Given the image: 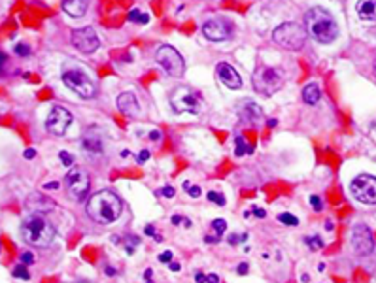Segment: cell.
<instances>
[{"label":"cell","instance_id":"obj_26","mask_svg":"<svg viewBox=\"0 0 376 283\" xmlns=\"http://www.w3.org/2000/svg\"><path fill=\"white\" fill-rule=\"evenodd\" d=\"M13 278H19V280H30V274H29V270H27V266L25 264H17L15 268H13Z\"/></svg>","mask_w":376,"mask_h":283},{"label":"cell","instance_id":"obj_22","mask_svg":"<svg viewBox=\"0 0 376 283\" xmlns=\"http://www.w3.org/2000/svg\"><path fill=\"white\" fill-rule=\"evenodd\" d=\"M27 206L32 209H36V213H44V211L53 209V204L49 202L48 198L42 197V195H32V197L29 198V204H27Z\"/></svg>","mask_w":376,"mask_h":283},{"label":"cell","instance_id":"obj_56","mask_svg":"<svg viewBox=\"0 0 376 283\" xmlns=\"http://www.w3.org/2000/svg\"><path fill=\"white\" fill-rule=\"evenodd\" d=\"M268 127H270V129L276 127V119H270V121H268Z\"/></svg>","mask_w":376,"mask_h":283},{"label":"cell","instance_id":"obj_24","mask_svg":"<svg viewBox=\"0 0 376 283\" xmlns=\"http://www.w3.org/2000/svg\"><path fill=\"white\" fill-rule=\"evenodd\" d=\"M304 244L310 247V249H314V251H319V249L323 247V240H321L318 234H314V236H306V238H304Z\"/></svg>","mask_w":376,"mask_h":283},{"label":"cell","instance_id":"obj_33","mask_svg":"<svg viewBox=\"0 0 376 283\" xmlns=\"http://www.w3.org/2000/svg\"><path fill=\"white\" fill-rule=\"evenodd\" d=\"M183 187H185V193H187L189 197H193V198L201 197V187H199V185H189V183H185Z\"/></svg>","mask_w":376,"mask_h":283},{"label":"cell","instance_id":"obj_8","mask_svg":"<svg viewBox=\"0 0 376 283\" xmlns=\"http://www.w3.org/2000/svg\"><path fill=\"white\" fill-rule=\"evenodd\" d=\"M352 195L361 204L375 206L376 204V178L371 174H359L352 181Z\"/></svg>","mask_w":376,"mask_h":283},{"label":"cell","instance_id":"obj_48","mask_svg":"<svg viewBox=\"0 0 376 283\" xmlns=\"http://www.w3.org/2000/svg\"><path fill=\"white\" fill-rule=\"evenodd\" d=\"M170 223H172V225H180V223H183V215H172V217H170Z\"/></svg>","mask_w":376,"mask_h":283},{"label":"cell","instance_id":"obj_9","mask_svg":"<svg viewBox=\"0 0 376 283\" xmlns=\"http://www.w3.org/2000/svg\"><path fill=\"white\" fill-rule=\"evenodd\" d=\"M170 106L172 110L178 111V113H199L201 110V100H199V95L191 93L189 89L185 87H180L172 93L170 97Z\"/></svg>","mask_w":376,"mask_h":283},{"label":"cell","instance_id":"obj_38","mask_svg":"<svg viewBox=\"0 0 376 283\" xmlns=\"http://www.w3.org/2000/svg\"><path fill=\"white\" fill-rule=\"evenodd\" d=\"M147 159H149V151H147V149H142V151L138 153V157H136V160H138L140 164H142V162H146Z\"/></svg>","mask_w":376,"mask_h":283},{"label":"cell","instance_id":"obj_10","mask_svg":"<svg viewBox=\"0 0 376 283\" xmlns=\"http://www.w3.org/2000/svg\"><path fill=\"white\" fill-rule=\"evenodd\" d=\"M352 247L353 253L359 255V257H367L375 251V236L371 232V229L363 225V223H357L352 231Z\"/></svg>","mask_w":376,"mask_h":283},{"label":"cell","instance_id":"obj_11","mask_svg":"<svg viewBox=\"0 0 376 283\" xmlns=\"http://www.w3.org/2000/svg\"><path fill=\"white\" fill-rule=\"evenodd\" d=\"M64 185H66L68 197L74 198V200H84V197L89 191V176L80 168H72V170H68L66 178H64Z\"/></svg>","mask_w":376,"mask_h":283},{"label":"cell","instance_id":"obj_4","mask_svg":"<svg viewBox=\"0 0 376 283\" xmlns=\"http://www.w3.org/2000/svg\"><path fill=\"white\" fill-rule=\"evenodd\" d=\"M62 81L70 91L76 95H80L82 99H93L97 95V85L95 81L85 74L80 66H76L72 62H66L62 66Z\"/></svg>","mask_w":376,"mask_h":283},{"label":"cell","instance_id":"obj_13","mask_svg":"<svg viewBox=\"0 0 376 283\" xmlns=\"http://www.w3.org/2000/svg\"><path fill=\"white\" fill-rule=\"evenodd\" d=\"M72 46L82 53H95L100 46V40H98L97 32L93 26H84V28H76L72 32Z\"/></svg>","mask_w":376,"mask_h":283},{"label":"cell","instance_id":"obj_16","mask_svg":"<svg viewBox=\"0 0 376 283\" xmlns=\"http://www.w3.org/2000/svg\"><path fill=\"white\" fill-rule=\"evenodd\" d=\"M117 108L131 119H136L140 115V106H138V100L134 97V93H121L117 97Z\"/></svg>","mask_w":376,"mask_h":283},{"label":"cell","instance_id":"obj_30","mask_svg":"<svg viewBox=\"0 0 376 283\" xmlns=\"http://www.w3.org/2000/svg\"><path fill=\"white\" fill-rule=\"evenodd\" d=\"M246 240H248V234L246 232L240 234V236H238V234H231L229 238H227V242H229L231 246H238L240 242H246Z\"/></svg>","mask_w":376,"mask_h":283},{"label":"cell","instance_id":"obj_58","mask_svg":"<svg viewBox=\"0 0 376 283\" xmlns=\"http://www.w3.org/2000/svg\"><path fill=\"white\" fill-rule=\"evenodd\" d=\"M0 247H2V244H0Z\"/></svg>","mask_w":376,"mask_h":283},{"label":"cell","instance_id":"obj_37","mask_svg":"<svg viewBox=\"0 0 376 283\" xmlns=\"http://www.w3.org/2000/svg\"><path fill=\"white\" fill-rule=\"evenodd\" d=\"M252 215H255L257 219H265V217H267V211L261 208H254L252 209Z\"/></svg>","mask_w":376,"mask_h":283},{"label":"cell","instance_id":"obj_44","mask_svg":"<svg viewBox=\"0 0 376 283\" xmlns=\"http://www.w3.org/2000/svg\"><path fill=\"white\" fill-rule=\"evenodd\" d=\"M206 282V276L202 274V272H197L195 274V283H204Z\"/></svg>","mask_w":376,"mask_h":283},{"label":"cell","instance_id":"obj_27","mask_svg":"<svg viewBox=\"0 0 376 283\" xmlns=\"http://www.w3.org/2000/svg\"><path fill=\"white\" fill-rule=\"evenodd\" d=\"M212 231L216 232V236H219V238H221V236H223V232L227 231V223L223 221V219H214V221H212Z\"/></svg>","mask_w":376,"mask_h":283},{"label":"cell","instance_id":"obj_35","mask_svg":"<svg viewBox=\"0 0 376 283\" xmlns=\"http://www.w3.org/2000/svg\"><path fill=\"white\" fill-rule=\"evenodd\" d=\"M310 204H312L314 211H321V209H323V202H321V198L316 197V195H312V197H310Z\"/></svg>","mask_w":376,"mask_h":283},{"label":"cell","instance_id":"obj_18","mask_svg":"<svg viewBox=\"0 0 376 283\" xmlns=\"http://www.w3.org/2000/svg\"><path fill=\"white\" fill-rule=\"evenodd\" d=\"M89 8V0H62V10L70 17H82Z\"/></svg>","mask_w":376,"mask_h":283},{"label":"cell","instance_id":"obj_47","mask_svg":"<svg viewBox=\"0 0 376 283\" xmlns=\"http://www.w3.org/2000/svg\"><path fill=\"white\" fill-rule=\"evenodd\" d=\"M169 268H170L172 272H180V270H182L180 262H174V260H170V262H169Z\"/></svg>","mask_w":376,"mask_h":283},{"label":"cell","instance_id":"obj_31","mask_svg":"<svg viewBox=\"0 0 376 283\" xmlns=\"http://www.w3.org/2000/svg\"><path fill=\"white\" fill-rule=\"evenodd\" d=\"M13 51H15V55H19V57H29V55H30V48H29L27 44H17V46L13 48Z\"/></svg>","mask_w":376,"mask_h":283},{"label":"cell","instance_id":"obj_53","mask_svg":"<svg viewBox=\"0 0 376 283\" xmlns=\"http://www.w3.org/2000/svg\"><path fill=\"white\" fill-rule=\"evenodd\" d=\"M46 189H53V191H55V189H59V183H57V181H53V183H48V185H46Z\"/></svg>","mask_w":376,"mask_h":283},{"label":"cell","instance_id":"obj_17","mask_svg":"<svg viewBox=\"0 0 376 283\" xmlns=\"http://www.w3.org/2000/svg\"><path fill=\"white\" fill-rule=\"evenodd\" d=\"M357 17L367 23H376V0H359L355 6Z\"/></svg>","mask_w":376,"mask_h":283},{"label":"cell","instance_id":"obj_3","mask_svg":"<svg viewBox=\"0 0 376 283\" xmlns=\"http://www.w3.org/2000/svg\"><path fill=\"white\" fill-rule=\"evenodd\" d=\"M21 236L29 246L48 247L55 238V229L42 213H32L21 223Z\"/></svg>","mask_w":376,"mask_h":283},{"label":"cell","instance_id":"obj_46","mask_svg":"<svg viewBox=\"0 0 376 283\" xmlns=\"http://www.w3.org/2000/svg\"><path fill=\"white\" fill-rule=\"evenodd\" d=\"M34 157H36V151H34V149H27V151H25V159L27 160H32Z\"/></svg>","mask_w":376,"mask_h":283},{"label":"cell","instance_id":"obj_1","mask_svg":"<svg viewBox=\"0 0 376 283\" xmlns=\"http://www.w3.org/2000/svg\"><path fill=\"white\" fill-rule=\"evenodd\" d=\"M304 30L319 44H331L339 36V25L335 17L319 6H314L304 13Z\"/></svg>","mask_w":376,"mask_h":283},{"label":"cell","instance_id":"obj_19","mask_svg":"<svg viewBox=\"0 0 376 283\" xmlns=\"http://www.w3.org/2000/svg\"><path fill=\"white\" fill-rule=\"evenodd\" d=\"M240 115H242V119H246V121L255 123V121H259V119L263 117V110H261L259 104H255V102H252V100H246V102H242Z\"/></svg>","mask_w":376,"mask_h":283},{"label":"cell","instance_id":"obj_57","mask_svg":"<svg viewBox=\"0 0 376 283\" xmlns=\"http://www.w3.org/2000/svg\"><path fill=\"white\" fill-rule=\"evenodd\" d=\"M78 283H91V282H78Z\"/></svg>","mask_w":376,"mask_h":283},{"label":"cell","instance_id":"obj_49","mask_svg":"<svg viewBox=\"0 0 376 283\" xmlns=\"http://www.w3.org/2000/svg\"><path fill=\"white\" fill-rule=\"evenodd\" d=\"M6 61H8V57H6V53H2V51H0V72L4 70V64H6Z\"/></svg>","mask_w":376,"mask_h":283},{"label":"cell","instance_id":"obj_34","mask_svg":"<svg viewBox=\"0 0 376 283\" xmlns=\"http://www.w3.org/2000/svg\"><path fill=\"white\" fill-rule=\"evenodd\" d=\"M19 260H21V264H25V266H30V264L34 262V255H32L30 251H23Z\"/></svg>","mask_w":376,"mask_h":283},{"label":"cell","instance_id":"obj_15","mask_svg":"<svg viewBox=\"0 0 376 283\" xmlns=\"http://www.w3.org/2000/svg\"><path fill=\"white\" fill-rule=\"evenodd\" d=\"M216 76H218L219 81L229 89H240L242 87V77L229 62H219L216 66Z\"/></svg>","mask_w":376,"mask_h":283},{"label":"cell","instance_id":"obj_36","mask_svg":"<svg viewBox=\"0 0 376 283\" xmlns=\"http://www.w3.org/2000/svg\"><path fill=\"white\" fill-rule=\"evenodd\" d=\"M170 260H172V251H163V253L159 255V262H165V264H169Z\"/></svg>","mask_w":376,"mask_h":283},{"label":"cell","instance_id":"obj_21","mask_svg":"<svg viewBox=\"0 0 376 283\" xmlns=\"http://www.w3.org/2000/svg\"><path fill=\"white\" fill-rule=\"evenodd\" d=\"M319 99H321V91H319V87L316 85V83H308V85H304V89H303L304 104L314 106V104L319 102Z\"/></svg>","mask_w":376,"mask_h":283},{"label":"cell","instance_id":"obj_51","mask_svg":"<svg viewBox=\"0 0 376 283\" xmlns=\"http://www.w3.org/2000/svg\"><path fill=\"white\" fill-rule=\"evenodd\" d=\"M204 242H208V244H216V242H219V238L218 236H216V238H214V236H206Z\"/></svg>","mask_w":376,"mask_h":283},{"label":"cell","instance_id":"obj_54","mask_svg":"<svg viewBox=\"0 0 376 283\" xmlns=\"http://www.w3.org/2000/svg\"><path fill=\"white\" fill-rule=\"evenodd\" d=\"M106 274H108V276H116V268H112V266H106Z\"/></svg>","mask_w":376,"mask_h":283},{"label":"cell","instance_id":"obj_2","mask_svg":"<svg viewBox=\"0 0 376 283\" xmlns=\"http://www.w3.org/2000/svg\"><path fill=\"white\" fill-rule=\"evenodd\" d=\"M85 209H87V215L93 221L100 223V225H110V223L119 219V215L123 211V204L121 198L117 197L114 191L104 189V191H98L89 198Z\"/></svg>","mask_w":376,"mask_h":283},{"label":"cell","instance_id":"obj_32","mask_svg":"<svg viewBox=\"0 0 376 283\" xmlns=\"http://www.w3.org/2000/svg\"><path fill=\"white\" fill-rule=\"evenodd\" d=\"M138 244H140V238H136V236H131V238L127 240L125 251H127L129 255H133V253H134V246H138Z\"/></svg>","mask_w":376,"mask_h":283},{"label":"cell","instance_id":"obj_6","mask_svg":"<svg viewBox=\"0 0 376 283\" xmlns=\"http://www.w3.org/2000/svg\"><path fill=\"white\" fill-rule=\"evenodd\" d=\"M252 83L259 95L272 97L274 93H278L282 89L284 77H282V72L272 68V66H257L254 70V76H252Z\"/></svg>","mask_w":376,"mask_h":283},{"label":"cell","instance_id":"obj_45","mask_svg":"<svg viewBox=\"0 0 376 283\" xmlns=\"http://www.w3.org/2000/svg\"><path fill=\"white\" fill-rule=\"evenodd\" d=\"M206 283H219V276H218V274H208V276H206Z\"/></svg>","mask_w":376,"mask_h":283},{"label":"cell","instance_id":"obj_25","mask_svg":"<svg viewBox=\"0 0 376 283\" xmlns=\"http://www.w3.org/2000/svg\"><path fill=\"white\" fill-rule=\"evenodd\" d=\"M278 221L284 223V225H288V227H297L299 225V219L293 215V213H278Z\"/></svg>","mask_w":376,"mask_h":283},{"label":"cell","instance_id":"obj_42","mask_svg":"<svg viewBox=\"0 0 376 283\" xmlns=\"http://www.w3.org/2000/svg\"><path fill=\"white\" fill-rule=\"evenodd\" d=\"M144 234L149 236V238H153L155 236V229H153V225H146V229H144Z\"/></svg>","mask_w":376,"mask_h":283},{"label":"cell","instance_id":"obj_55","mask_svg":"<svg viewBox=\"0 0 376 283\" xmlns=\"http://www.w3.org/2000/svg\"><path fill=\"white\" fill-rule=\"evenodd\" d=\"M325 229H327V231H333V223H331V221L325 223Z\"/></svg>","mask_w":376,"mask_h":283},{"label":"cell","instance_id":"obj_43","mask_svg":"<svg viewBox=\"0 0 376 283\" xmlns=\"http://www.w3.org/2000/svg\"><path fill=\"white\" fill-rule=\"evenodd\" d=\"M136 23H140V25H146V23H149V15L147 13H140V17H138V21Z\"/></svg>","mask_w":376,"mask_h":283},{"label":"cell","instance_id":"obj_41","mask_svg":"<svg viewBox=\"0 0 376 283\" xmlns=\"http://www.w3.org/2000/svg\"><path fill=\"white\" fill-rule=\"evenodd\" d=\"M138 17H140V12H138L136 8H134V10H131V12H129V15H127V19H129V21H134V23L138 21Z\"/></svg>","mask_w":376,"mask_h":283},{"label":"cell","instance_id":"obj_50","mask_svg":"<svg viewBox=\"0 0 376 283\" xmlns=\"http://www.w3.org/2000/svg\"><path fill=\"white\" fill-rule=\"evenodd\" d=\"M151 276H153V270H151V268H147V270L144 272V278H146V283H153V282H151Z\"/></svg>","mask_w":376,"mask_h":283},{"label":"cell","instance_id":"obj_28","mask_svg":"<svg viewBox=\"0 0 376 283\" xmlns=\"http://www.w3.org/2000/svg\"><path fill=\"white\" fill-rule=\"evenodd\" d=\"M206 198L210 202H214V204H218V206H225V197L221 195V193H216V191H210L206 195Z\"/></svg>","mask_w":376,"mask_h":283},{"label":"cell","instance_id":"obj_40","mask_svg":"<svg viewBox=\"0 0 376 283\" xmlns=\"http://www.w3.org/2000/svg\"><path fill=\"white\" fill-rule=\"evenodd\" d=\"M161 195H163V197H167V198H172L174 197V187H169V185H167V187H163Z\"/></svg>","mask_w":376,"mask_h":283},{"label":"cell","instance_id":"obj_39","mask_svg":"<svg viewBox=\"0 0 376 283\" xmlns=\"http://www.w3.org/2000/svg\"><path fill=\"white\" fill-rule=\"evenodd\" d=\"M236 272H238L240 276H246V274L250 272V264H248V262H240L238 268H236Z\"/></svg>","mask_w":376,"mask_h":283},{"label":"cell","instance_id":"obj_14","mask_svg":"<svg viewBox=\"0 0 376 283\" xmlns=\"http://www.w3.org/2000/svg\"><path fill=\"white\" fill-rule=\"evenodd\" d=\"M232 23L227 19H210L202 25V34L210 42H225L232 36Z\"/></svg>","mask_w":376,"mask_h":283},{"label":"cell","instance_id":"obj_12","mask_svg":"<svg viewBox=\"0 0 376 283\" xmlns=\"http://www.w3.org/2000/svg\"><path fill=\"white\" fill-rule=\"evenodd\" d=\"M70 123H72V113L62 106H53L49 115L46 117V129H48V132L55 136L64 134L68 130Z\"/></svg>","mask_w":376,"mask_h":283},{"label":"cell","instance_id":"obj_5","mask_svg":"<svg viewBox=\"0 0 376 283\" xmlns=\"http://www.w3.org/2000/svg\"><path fill=\"white\" fill-rule=\"evenodd\" d=\"M306 30L304 26H301L299 23H293V21H288V23H282L280 26L274 28L272 32V40L278 44L280 48L288 51H299L304 48V42H306Z\"/></svg>","mask_w":376,"mask_h":283},{"label":"cell","instance_id":"obj_29","mask_svg":"<svg viewBox=\"0 0 376 283\" xmlns=\"http://www.w3.org/2000/svg\"><path fill=\"white\" fill-rule=\"evenodd\" d=\"M59 157H61V162L64 164V166H66V168H72L74 162H76L74 155H72V153H68V151H61V153H59Z\"/></svg>","mask_w":376,"mask_h":283},{"label":"cell","instance_id":"obj_7","mask_svg":"<svg viewBox=\"0 0 376 283\" xmlns=\"http://www.w3.org/2000/svg\"><path fill=\"white\" fill-rule=\"evenodd\" d=\"M155 61L159 62V66L172 77H180L185 72V62L183 57L178 53L176 48H172L169 44L165 46H159L155 51Z\"/></svg>","mask_w":376,"mask_h":283},{"label":"cell","instance_id":"obj_20","mask_svg":"<svg viewBox=\"0 0 376 283\" xmlns=\"http://www.w3.org/2000/svg\"><path fill=\"white\" fill-rule=\"evenodd\" d=\"M82 148H84L85 151H89V153H100V151H102V142H100L98 134H95V130H89V132L84 136Z\"/></svg>","mask_w":376,"mask_h":283},{"label":"cell","instance_id":"obj_23","mask_svg":"<svg viewBox=\"0 0 376 283\" xmlns=\"http://www.w3.org/2000/svg\"><path fill=\"white\" fill-rule=\"evenodd\" d=\"M234 146H236V148H234V155H236V157H242V155H246V153H252V151H254L252 146H248V144H246L244 136H236Z\"/></svg>","mask_w":376,"mask_h":283},{"label":"cell","instance_id":"obj_52","mask_svg":"<svg viewBox=\"0 0 376 283\" xmlns=\"http://www.w3.org/2000/svg\"><path fill=\"white\" fill-rule=\"evenodd\" d=\"M149 138H151V140H161V132H159V130H153V132L149 134Z\"/></svg>","mask_w":376,"mask_h":283}]
</instances>
